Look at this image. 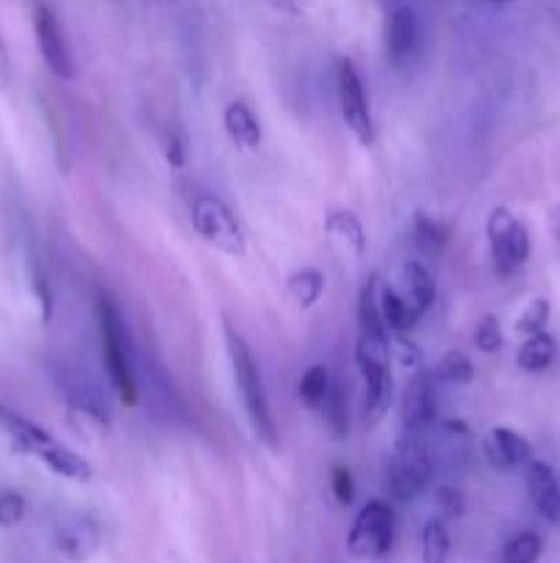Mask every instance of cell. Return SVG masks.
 Masks as SVG:
<instances>
[{
  "label": "cell",
  "mask_w": 560,
  "mask_h": 563,
  "mask_svg": "<svg viewBox=\"0 0 560 563\" xmlns=\"http://www.w3.org/2000/svg\"><path fill=\"white\" fill-rule=\"evenodd\" d=\"M434 377L432 368H417L412 372L406 383L404 396H401V423L404 432H426L437 418V396H434Z\"/></svg>",
  "instance_id": "cell-10"
},
{
  "label": "cell",
  "mask_w": 560,
  "mask_h": 563,
  "mask_svg": "<svg viewBox=\"0 0 560 563\" xmlns=\"http://www.w3.org/2000/svg\"><path fill=\"white\" fill-rule=\"evenodd\" d=\"M390 361L410 368V372H417L423 366V352L406 333H390Z\"/></svg>",
  "instance_id": "cell-30"
},
{
  "label": "cell",
  "mask_w": 560,
  "mask_h": 563,
  "mask_svg": "<svg viewBox=\"0 0 560 563\" xmlns=\"http://www.w3.org/2000/svg\"><path fill=\"white\" fill-rule=\"evenodd\" d=\"M423 434L426 432H404L395 445V454L388 465V487L395 500L417 498L432 482L434 462L423 443Z\"/></svg>",
  "instance_id": "cell-4"
},
{
  "label": "cell",
  "mask_w": 560,
  "mask_h": 563,
  "mask_svg": "<svg viewBox=\"0 0 560 563\" xmlns=\"http://www.w3.org/2000/svg\"><path fill=\"white\" fill-rule=\"evenodd\" d=\"M223 126L231 141L245 152L261 146V124L245 102H231L223 113Z\"/></svg>",
  "instance_id": "cell-18"
},
{
  "label": "cell",
  "mask_w": 560,
  "mask_h": 563,
  "mask_svg": "<svg viewBox=\"0 0 560 563\" xmlns=\"http://www.w3.org/2000/svg\"><path fill=\"white\" fill-rule=\"evenodd\" d=\"M379 313H382V322L390 333H410L415 328L417 317L421 313L404 300V295H399L395 289L384 286L382 295H379Z\"/></svg>",
  "instance_id": "cell-20"
},
{
  "label": "cell",
  "mask_w": 560,
  "mask_h": 563,
  "mask_svg": "<svg viewBox=\"0 0 560 563\" xmlns=\"http://www.w3.org/2000/svg\"><path fill=\"white\" fill-rule=\"evenodd\" d=\"M448 225L428 218L426 212H417L415 220H412V242H415L417 251L426 253V256H439L445 242H448Z\"/></svg>",
  "instance_id": "cell-22"
},
{
  "label": "cell",
  "mask_w": 560,
  "mask_h": 563,
  "mask_svg": "<svg viewBox=\"0 0 560 563\" xmlns=\"http://www.w3.org/2000/svg\"><path fill=\"white\" fill-rule=\"evenodd\" d=\"M329 487H333L335 500L340 506H351V500H355V478H351L349 467L333 465V471H329Z\"/></svg>",
  "instance_id": "cell-32"
},
{
  "label": "cell",
  "mask_w": 560,
  "mask_h": 563,
  "mask_svg": "<svg viewBox=\"0 0 560 563\" xmlns=\"http://www.w3.org/2000/svg\"><path fill=\"white\" fill-rule=\"evenodd\" d=\"M0 429L14 440L16 449L27 451L36 460H42L58 476L71 478V482H91L93 467L77 451H71L69 445L55 440L47 429L27 421L25 416H20V412H14L5 405H0Z\"/></svg>",
  "instance_id": "cell-2"
},
{
  "label": "cell",
  "mask_w": 560,
  "mask_h": 563,
  "mask_svg": "<svg viewBox=\"0 0 560 563\" xmlns=\"http://www.w3.org/2000/svg\"><path fill=\"white\" fill-rule=\"evenodd\" d=\"M58 385H60V394H64L66 405H69L71 416L86 418V421L97 423L99 429L110 427L108 405H104L102 394H99L97 385H93L91 379L80 377V374L66 372L64 377H60Z\"/></svg>",
  "instance_id": "cell-11"
},
{
  "label": "cell",
  "mask_w": 560,
  "mask_h": 563,
  "mask_svg": "<svg viewBox=\"0 0 560 563\" xmlns=\"http://www.w3.org/2000/svg\"><path fill=\"white\" fill-rule=\"evenodd\" d=\"M432 372L434 377H437V383H448V385H470L472 379H475V366H472L470 357L459 350L445 352Z\"/></svg>",
  "instance_id": "cell-24"
},
{
  "label": "cell",
  "mask_w": 560,
  "mask_h": 563,
  "mask_svg": "<svg viewBox=\"0 0 560 563\" xmlns=\"http://www.w3.org/2000/svg\"><path fill=\"white\" fill-rule=\"evenodd\" d=\"M192 229L198 231L203 242H209L217 251L236 258L245 256L247 242L245 234H242V225L223 198L212 196V192L195 196V201H192Z\"/></svg>",
  "instance_id": "cell-5"
},
{
  "label": "cell",
  "mask_w": 560,
  "mask_h": 563,
  "mask_svg": "<svg viewBox=\"0 0 560 563\" xmlns=\"http://www.w3.org/2000/svg\"><path fill=\"white\" fill-rule=\"evenodd\" d=\"M486 234H489V251H492V262L497 275L508 278L514 275L522 264L530 258V234H527L525 223L511 214V209L494 207L486 220Z\"/></svg>",
  "instance_id": "cell-6"
},
{
  "label": "cell",
  "mask_w": 560,
  "mask_h": 563,
  "mask_svg": "<svg viewBox=\"0 0 560 563\" xmlns=\"http://www.w3.org/2000/svg\"><path fill=\"white\" fill-rule=\"evenodd\" d=\"M346 548L360 561H379L393 548V509L384 500H368L351 522Z\"/></svg>",
  "instance_id": "cell-7"
},
{
  "label": "cell",
  "mask_w": 560,
  "mask_h": 563,
  "mask_svg": "<svg viewBox=\"0 0 560 563\" xmlns=\"http://www.w3.org/2000/svg\"><path fill=\"white\" fill-rule=\"evenodd\" d=\"M527 495L538 515L549 522H560V482L547 462H527Z\"/></svg>",
  "instance_id": "cell-14"
},
{
  "label": "cell",
  "mask_w": 560,
  "mask_h": 563,
  "mask_svg": "<svg viewBox=\"0 0 560 563\" xmlns=\"http://www.w3.org/2000/svg\"><path fill=\"white\" fill-rule=\"evenodd\" d=\"M225 344H228L231 368H234L236 388H239L242 405H245L253 434L269 451H278V427H275L272 410H269V399L267 390H264L261 368H258L256 355H253L247 341L231 324H225Z\"/></svg>",
  "instance_id": "cell-1"
},
{
  "label": "cell",
  "mask_w": 560,
  "mask_h": 563,
  "mask_svg": "<svg viewBox=\"0 0 560 563\" xmlns=\"http://www.w3.org/2000/svg\"><path fill=\"white\" fill-rule=\"evenodd\" d=\"M55 544L69 561H86L99 550V528L91 517H69L58 526Z\"/></svg>",
  "instance_id": "cell-16"
},
{
  "label": "cell",
  "mask_w": 560,
  "mask_h": 563,
  "mask_svg": "<svg viewBox=\"0 0 560 563\" xmlns=\"http://www.w3.org/2000/svg\"><path fill=\"white\" fill-rule=\"evenodd\" d=\"M434 500H437L439 511H443V517H448V520H456V517L464 515V495L456 487L443 484V487H437V493H434Z\"/></svg>",
  "instance_id": "cell-33"
},
{
  "label": "cell",
  "mask_w": 560,
  "mask_h": 563,
  "mask_svg": "<svg viewBox=\"0 0 560 563\" xmlns=\"http://www.w3.org/2000/svg\"><path fill=\"white\" fill-rule=\"evenodd\" d=\"M401 280H404V300L423 317L434 306V300H437V284H434L432 273L421 262H412L410 258L401 267Z\"/></svg>",
  "instance_id": "cell-19"
},
{
  "label": "cell",
  "mask_w": 560,
  "mask_h": 563,
  "mask_svg": "<svg viewBox=\"0 0 560 563\" xmlns=\"http://www.w3.org/2000/svg\"><path fill=\"white\" fill-rule=\"evenodd\" d=\"M362 385H366V401H362V421L368 427H377V423L384 421V416L390 412V405H393V374H390V366H366L360 368Z\"/></svg>",
  "instance_id": "cell-15"
},
{
  "label": "cell",
  "mask_w": 560,
  "mask_h": 563,
  "mask_svg": "<svg viewBox=\"0 0 560 563\" xmlns=\"http://www.w3.org/2000/svg\"><path fill=\"white\" fill-rule=\"evenodd\" d=\"M486 3H492V5H511V3H514V0H486Z\"/></svg>",
  "instance_id": "cell-38"
},
{
  "label": "cell",
  "mask_w": 560,
  "mask_h": 563,
  "mask_svg": "<svg viewBox=\"0 0 560 563\" xmlns=\"http://www.w3.org/2000/svg\"><path fill=\"white\" fill-rule=\"evenodd\" d=\"M483 451H486L489 465L497 467V471H514V467L527 465L533 460V445L511 427H494L486 434Z\"/></svg>",
  "instance_id": "cell-13"
},
{
  "label": "cell",
  "mask_w": 560,
  "mask_h": 563,
  "mask_svg": "<svg viewBox=\"0 0 560 563\" xmlns=\"http://www.w3.org/2000/svg\"><path fill=\"white\" fill-rule=\"evenodd\" d=\"M165 157H168V163L176 165V168L184 165V148H181V143L176 141V137H170L168 141V152H165Z\"/></svg>",
  "instance_id": "cell-35"
},
{
  "label": "cell",
  "mask_w": 560,
  "mask_h": 563,
  "mask_svg": "<svg viewBox=\"0 0 560 563\" xmlns=\"http://www.w3.org/2000/svg\"><path fill=\"white\" fill-rule=\"evenodd\" d=\"M549 229H552V234L560 240V203H552V207H549Z\"/></svg>",
  "instance_id": "cell-37"
},
{
  "label": "cell",
  "mask_w": 560,
  "mask_h": 563,
  "mask_svg": "<svg viewBox=\"0 0 560 563\" xmlns=\"http://www.w3.org/2000/svg\"><path fill=\"white\" fill-rule=\"evenodd\" d=\"M22 517H25V498L20 493L0 495V526L11 528L22 522Z\"/></svg>",
  "instance_id": "cell-34"
},
{
  "label": "cell",
  "mask_w": 560,
  "mask_h": 563,
  "mask_svg": "<svg viewBox=\"0 0 560 563\" xmlns=\"http://www.w3.org/2000/svg\"><path fill=\"white\" fill-rule=\"evenodd\" d=\"M417 49V16L410 5L399 3L388 11L384 20V53L395 66H404L412 60Z\"/></svg>",
  "instance_id": "cell-12"
},
{
  "label": "cell",
  "mask_w": 560,
  "mask_h": 563,
  "mask_svg": "<svg viewBox=\"0 0 560 563\" xmlns=\"http://www.w3.org/2000/svg\"><path fill=\"white\" fill-rule=\"evenodd\" d=\"M472 341L481 352L486 355H494V352L503 350V330H500V322L494 313H483L475 324V333H472Z\"/></svg>",
  "instance_id": "cell-31"
},
{
  "label": "cell",
  "mask_w": 560,
  "mask_h": 563,
  "mask_svg": "<svg viewBox=\"0 0 560 563\" xmlns=\"http://www.w3.org/2000/svg\"><path fill=\"white\" fill-rule=\"evenodd\" d=\"M9 69H11V66H9V49H5L3 38H0V82L9 80V75H11Z\"/></svg>",
  "instance_id": "cell-36"
},
{
  "label": "cell",
  "mask_w": 560,
  "mask_h": 563,
  "mask_svg": "<svg viewBox=\"0 0 560 563\" xmlns=\"http://www.w3.org/2000/svg\"><path fill=\"white\" fill-rule=\"evenodd\" d=\"M329 388H333V379H329L327 366L316 363V366H311L305 374H302L300 388H296V390H300V399L305 401L307 407L318 410V407H322L324 401H327Z\"/></svg>",
  "instance_id": "cell-26"
},
{
  "label": "cell",
  "mask_w": 560,
  "mask_h": 563,
  "mask_svg": "<svg viewBox=\"0 0 560 563\" xmlns=\"http://www.w3.org/2000/svg\"><path fill=\"white\" fill-rule=\"evenodd\" d=\"M289 295L294 297V302L300 308H313L322 300L324 291V273L316 267H302L296 273L289 275Z\"/></svg>",
  "instance_id": "cell-23"
},
{
  "label": "cell",
  "mask_w": 560,
  "mask_h": 563,
  "mask_svg": "<svg viewBox=\"0 0 560 563\" xmlns=\"http://www.w3.org/2000/svg\"><path fill=\"white\" fill-rule=\"evenodd\" d=\"M322 410L327 412L329 432H333L338 440H344L346 434H349V407H346V394L338 383H333Z\"/></svg>",
  "instance_id": "cell-28"
},
{
  "label": "cell",
  "mask_w": 560,
  "mask_h": 563,
  "mask_svg": "<svg viewBox=\"0 0 560 563\" xmlns=\"http://www.w3.org/2000/svg\"><path fill=\"white\" fill-rule=\"evenodd\" d=\"M338 102L344 124L351 135L357 137L360 146H371L373 143V119L368 110L366 88H362L360 75H357L355 64L349 58L340 60L338 66Z\"/></svg>",
  "instance_id": "cell-8"
},
{
  "label": "cell",
  "mask_w": 560,
  "mask_h": 563,
  "mask_svg": "<svg viewBox=\"0 0 560 563\" xmlns=\"http://www.w3.org/2000/svg\"><path fill=\"white\" fill-rule=\"evenodd\" d=\"M272 3H275V5H283V3H285V0H272Z\"/></svg>",
  "instance_id": "cell-39"
},
{
  "label": "cell",
  "mask_w": 560,
  "mask_h": 563,
  "mask_svg": "<svg viewBox=\"0 0 560 563\" xmlns=\"http://www.w3.org/2000/svg\"><path fill=\"white\" fill-rule=\"evenodd\" d=\"M555 352H558V344H555V339L547 330L536 335H527V341L516 352V366L527 374L547 372L555 361Z\"/></svg>",
  "instance_id": "cell-21"
},
{
  "label": "cell",
  "mask_w": 560,
  "mask_h": 563,
  "mask_svg": "<svg viewBox=\"0 0 560 563\" xmlns=\"http://www.w3.org/2000/svg\"><path fill=\"white\" fill-rule=\"evenodd\" d=\"M33 27H36V44L38 53H42L44 64L53 71L58 80H75L77 66L71 58L69 42H66L64 25L58 22L55 11L49 5L38 3L36 14H33Z\"/></svg>",
  "instance_id": "cell-9"
},
{
  "label": "cell",
  "mask_w": 560,
  "mask_h": 563,
  "mask_svg": "<svg viewBox=\"0 0 560 563\" xmlns=\"http://www.w3.org/2000/svg\"><path fill=\"white\" fill-rule=\"evenodd\" d=\"M97 324H99V341H102V361H104V368H108L110 385H113L115 396H119L126 407H135L137 379H135V366H132L130 333H126V324H124V317H121L119 306H115L110 297H99Z\"/></svg>",
  "instance_id": "cell-3"
},
{
  "label": "cell",
  "mask_w": 560,
  "mask_h": 563,
  "mask_svg": "<svg viewBox=\"0 0 560 563\" xmlns=\"http://www.w3.org/2000/svg\"><path fill=\"white\" fill-rule=\"evenodd\" d=\"M541 553H544V542L538 533H519V537H514L511 542H505L503 548V563H538L541 561Z\"/></svg>",
  "instance_id": "cell-27"
},
{
  "label": "cell",
  "mask_w": 560,
  "mask_h": 563,
  "mask_svg": "<svg viewBox=\"0 0 560 563\" xmlns=\"http://www.w3.org/2000/svg\"><path fill=\"white\" fill-rule=\"evenodd\" d=\"M450 553V533L445 520H428L423 528L421 539V559L423 563H448Z\"/></svg>",
  "instance_id": "cell-25"
},
{
  "label": "cell",
  "mask_w": 560,
  "mask_h": 563,
  "mask_svg": "<svg viewBox=\"0 0 560 563\" xmlns=\"http://www.w3.org/2000/svg\"><path fill=\"white\" fill-rule=\"evenodd\" d=\"M549 313H552V308H549L547 297H536V300L527 302V308L519 313V319H516V333L522 335L544 333V328L549 324Z\"/></svg>",
  "instance_id": "cell-29"
},
{
  "label": "cell",
  "mask_w": 560,
  "mask_h": 563,
  "mask_svg": "<svg viewBox=\"0 0 560 563\" xmlns=\"http://www.w3.org/2000/svg\"><path fill=\"white\" fill-rule=\"evenodd\" d=\"M324 231H327L329 242L338 245L349 258H360L362 253H366V229H362V223L357 220V214L346 212V209H335V212H329L327 220H324Z\"/></svg>",
  "instance_id": "cell-17"
}]
</instances>
